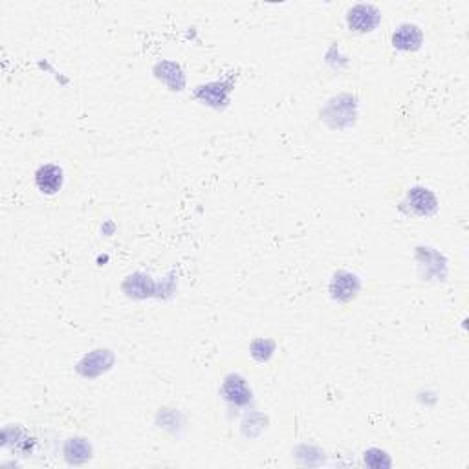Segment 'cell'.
I'll list each match as a JSON object with an SVG mask.
<instances>
[{
  "label": "cell",
  "mask_w": 469,
  "mask_h": 469,
  "mask_svg": "<svg viewBox=\"0 0 469 469\" xmlns=\"http://www.w3.org/2000/svg\"><path fill=\"white\" fill-rule=\"evenodd\" d=\"M37 185L46 195H54L63 185V171L55 165H44L37 171Z\"/></svg>",
  "instance_id": "cell-2"
},
{
  "label": "cell",
  "mask_w": 469,
  "mask_h": 469,
  "mask_svg": "<svg viewBox=\"0 0 469 469\" xmlns=\"http://www.w3.org/2000/svg\"><path fill=\"white\" fill-rule=\"evenodd\" d=\"M348 24L355 32H369L378 24V11L370 6H358L348 13Z\"/></svg>",
  "instance_id": "cell-1"
},
{
  "label": "cell",
  "mask_w": 469,
  "mask_h": 469,
  "mask_svg": "<svg viewBox=\"0 0 469 469\" xmlns=\"http://www.w3.org/2000/svg\"><path fill=\"white\" fill-rule=\"evenodd\" d=\"M420 41H422L420 30L416 26H409V24L401 26L400 30L394 33V37H392L394 46L401 48V50H413V48H416V46L420 44Z\"/></svg>",
  "instance_id": "cell-3"
}]
</instances>
